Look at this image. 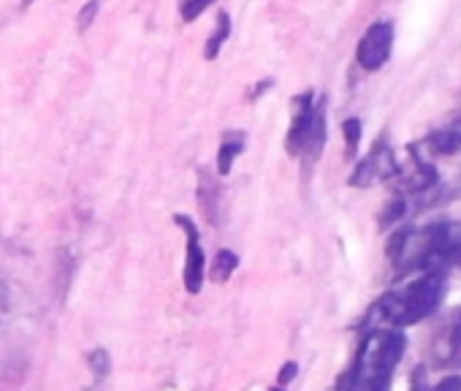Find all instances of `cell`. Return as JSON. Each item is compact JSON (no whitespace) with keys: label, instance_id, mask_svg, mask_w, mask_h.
<instances>
[{"label":"cell","instance_id":"6da1fadb","mask_svg":"<svg viewBox=\"0 0 461 391\" xmlns=\"http://www.w3.org/2000/svg\"><path fill=\"white\" fill-rule=\"evenodd\" d=\"M445 296V277L439 272H426L423 277L412 280L410 286L399 291H388L377 302V313L383 321L393 329L412 326L423 318H429Z\"/></svg>","mask_w":461,"mask_h":391},{"label":"cell","instance_id":"7a4b0ae2","mask_svg":"<svg viewBox=\"0 0 461 391\" xmlns=\"http://www.w3.org/2000/svg\"><path fill=\"white\" fill-rule=\"evenodd\" d=\"M407 340L402 332H375L369 334L356 356V364L348 375V391H369L377 383H391V372L399 364Z\"/></svg>","mask_w":461,"mask_h":391},{"label":"cell","instance_id":"3957f363","mask_svg":"<svg viewBox=\"0 0 461 391\" xmlns=\"http://www.w3.org/2000/svg\"><path fill=\"white\" fill-rule=\"evenodd\" d=\"M391 52H393V23L380 20L372 23L361 36L356 47V60L364 71H377L391 60Z\"/></svg>","mask_w":461,"mask_h":391},{"label":"cell","instance_id":"277c9868","mask_svg":"<svg viewBox=\"0 0 461 391\" xmlns=\"http://www.w3.org/2000/svg\"><path fill=\"white\" fill-rule=\"evenodd\" d=\"M174 223L185 232V272L182 283L187 294H201L203 288V275H206V256L201 248V234L198 226L190 215H174Z\"/></svg>","mask_w":461,"mask_h":391},{"label":"cell","instance_id":"5b68a950","mask_svg":"<svg viewBox=\"0 0 461 391\" xmlns=\"http://www.w3.org/2000/svg\"><path fill=\"white\" fill-rule=\"evenodd\" d=\"M396 174H399V163L393 158V150L388 147L385 139H380L369 150V155H364V160L356 166V171L350 177V185L353 187H372V185H377V182H383L388 177H396Z\"/></svg>","mask_w":461,"mask_h":391},{"label":"cell","instance_id":"8992f818","mask_svg":"<svg viewBox=\"0 0 461 391\" xmlns=\"http://www.w3.org/2000/svg\"><path fill=\"white\" fill-rule=\"evenodd\" d=\"M315 109H318V98L312 90H304L294 98V117H291V128L285 136V152L291 158L302 155V147H304L307 133H310L312 120H315Z\"/></svg>","mask_w":461,"mask_h":391},{"label":"cell","instance_id":"52a82bcc","mask_svg":"<svg viewBox=\"0 0 461 391\" xmlns=\"http://www.w3.org/2000/svg\"><path fill=\"white\" fill-rule=\"evenodd\" d=\"M326 147V98H318V109H315V120H312V128L307 133V141L302 147V166H304V174H310L315 168V163L321 160V152Z\"/></svg>","mask_w":461,"mask_h":391},{"label":"cell","instance_id":"ba28073f","mask_svg":"<svg viewBox=\"0 0 461 391\" xmlns=\"http://www.w3.org/2000/svg\"><path fill=\"white\" fill-rule=\"evenodd\" d=\"M195 196H198V210H201V215L214 226L217 223V207H220V185H217V177L206 166L198 168Z\"/></svg>","mask_w":461,"mask_h":391},{"label":"cell","instance_id":"9c48e42d","mask_svg":"<svg viewBox=\"0 0 461 391\" xmlns=\"http://www.w3.org/2000/svg\"><path fill=\"white\" fill-rule=\"evenodd\" d=\"M248 147V136L245 131H225L222 141L217 147V177H228L230 168H234V160L245 152Z\"/></svg>","mask_w":461,"mask_h":391},{"label":"cell","instance_id":"30bf717a","mask_svg":"<svg viewBox=\"0 0 461 391\" xmlns=\"http://www.w3.org/2000/svg\"><path fill=\"white\" fill-rule=\"evenodd\" d=\"M429 150L434 155H453V152H461V117L447 123L445 128H437L434 133H429L426 139Z\"/></svg>","mask_w":461,"mask_h":391},{"label":"cell","instance_id":"8fae6325","mask_svg":"<svg viewBox=\"0 0 461 391\" xmlns=\"http://www.w3.org/2000/svg\"><path fill=\"white\" fill-rule=\"evenodd\" d=\"M228 36H230V14L228 12H220L217 14V23H214V31H212V36L203 44V58L206 60H217L220 58V50L228 41Z\"/></svg>","mask_w":461,"mask_h":391},{"label":"cell","instance_id":"7c38bea8","mask_svg":"<svg viewBox=\"0 0 461 391\" xmlns=\"http://www.w3.org/2000/svg\"><path fill=\"white\" fill-rule=\"evenodd\" d=\"M240 269V256L234 253V250H217V256H214V261H212V267H209V280L212 283H228L230 280V275H234Z\"/></svg>","mask_w":461,"mask_h":391},{"label":"cell","instance_id":"4fadbf2b","mask_svg":"<svg viewBox=\"0 0 461 391\" xmlns=\"http://www.w3.org/2000/svg\"><path fill=\"white\" fill-rule=\"evenodd\" d=\"M87 364H90V372H93L95 386H101V383L109 377V372H112V356H109V350H104V348L90 350Z\"/></svg>","mask_w":461,"mask_h":391},{"label":"cell","instance_id":"5bb4252c","mask_svg":"<svg viewBox=\"0 0 461 391\" xmlns=\"http://www.w3.org/2000/svg\"><path fill=\"white\" fill-rule=\"evenodd\" d=\"M342 133H345V144H348V155L353 158L358 152V144H361V133H364V125L358 117H348L342 123Z\"/></svg>","mask_w":461,"mask_h":391},{"label":"cell","instance_id":"9a60e30c","mask_svg":"<svg viewBox=\"0 0 461 391\" xmlns=\"http://www.w3.org/2000/svg\"><path fill=\"white\" fill-rule=\"evenodd\" d=\"M214 0H179V17L182 23H195Z\"/></svg>","mask_w":461,"mask_h":391},{"label":"cell","instance_id":"2e32d148","mask_svg":"<svg viewBox=\"0 0 461 391\" xmlns=\"http://www.w3.org/2000/svg\"><path fill=\"white\" fill-rule=\"evenodd\" d=\"M404 213H407V202H404V199H391V202L385 205V210L380 213V226H391V223L402 221Z\"/></svg>","mask_w":461,"mask_h":391},{"label":"cell","instance_id":"e0dca14e","mask_svg":"<svg viewBox=\"0 0 461 391\" xmlns=\"http://www.w3.org/2000/svg\"><path fill=\"white\" fill-rule=\"evenodd\" d=\"M95 17H98V0H87V4L82 6V12H79V17H77L79 33H85L95 23Z\"/></svg>","mask_w":461,"mask_h":391},{"label":"cell","instance_id":"ac0fdd59","mask_svg":"<svg viewBox=\"0 0 461 391\" xmlns=\"http://www.w3.org/2000/svg\"><path fill=\"white\" fill-rule=\"evenodd\" d=\"M9 310H12V294H9V286L0 280V323L6 321Z\"/></svg>","mask_w":461,"mask_h":391},{"label":"cell","instance_id":"d6986e66","mask_svg":"<svg viewBox=\"0 0 461 391\" xmlns=\"http://www.w3.org/2000/svg\"><path fill=\"white\" fill-rule=\"evenodd\" d=\"M296 375H299V364H296V361H288V364H283V367H280L277 383H280V386H288Z\"/></svg>","mask_w":461,"mask_h":391},{"label":"cell","instance_id":"ffe728a7","mask_svg":"<svg viewBox=\"0 0 461 391\" xmlns=\"http://www.w3.org/2000/svg\"><path fill=\"white\" fill-rule=\"evenodd\" d=\"M429 391H461V377L458 375H447V377H442L434 388H429Z\"/></svg>","mask_w":461,"mask_h":391},{"label":"cell","instance_id":"44dd1931","mask_svg":"<svg viewBox=\"0 0 461 391\" xmlns=\"http://www.w3.org/2000/svg\"><path fill=\"white\" fill-rule=\"evenodd\" d=\"M447 337H450V345H453V348H458V345H461V310H458V313L453 315Z\"/></svg>","mask_w":461,"mask_h":391},{"label":"cell","instance_id":"7402d4cb","mask_svg":"<svg viewBox=\"0 0 461 391\" xmlns=\"http://www.w3.org/2000/svg\"><path fill=\"white\" fill-rule=\"evenodd\" d=\"M412 391H429L426 380H423V369H415V377H412Z\"/></svg>","mask_w":461,"mask_h":391},{"label":"cell","instance_id":"603a6c76","mask_svg":"<svg viewBox=\"0 0 461 391\" xmlns=\"http://www.w3.org/2000/svg\"><path fill=\"white\" fill-rule=\"evenodd\" d=\"M388 386H391V383H377V386H372L369 391H388Z\"/></svg>","mask_w":461,"mask_h":391},{"label":"cell","instance_id":"cb8c5ba5","mask_svg":"<svg viewBox=\"0 0 461 391\" xmlns=\"http://www.w3.org/2000/svg\"><path fill=\"white\" fill-rule=\"evenodd\" d=\"M20 4H23V6H25V9H28V6H31V4H36V0H20Z\"/></svg>","mask_w":461,"mask_h":391},{"label":"cell","instance_id":"d4e9b609","mask_svg":"<svg viewBox=\"0 0 461 391\" xmlns=\"http://www.w3.org/2000/svg\"><path fill=\"white\" fill-rule=\"evenodd\" d=\"M269 391H285L283 386H275V388H269Z\"/></svg>","mask_w":461,"mask_h":391}]
</instances>
